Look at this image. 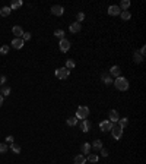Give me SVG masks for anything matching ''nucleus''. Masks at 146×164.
Instances as JSON below:
<instances>
[{"label":"nucleus","mask_w":146,"mask_h":164,"mask_svg":"<svg viewBox=\"0 0 146 164\" xmlns=\"http://www.w3.org/2000/svg\"><path fill=\"white\" fill-rule=\"evenodd\" d=\"M143 59H145V57H143L140 53H137V51H134V53H133V60L136 62V63H142Z\"/></svg>","instance_id":"obj_20"},{"label":"nucleus","mask_w":146,"mask_h":164,"mask_svg":"<svg viewBox=\"0 0 146 164\" xmlns=\"http://www.w3.org/2000/svg\"><path fill=\"white\" fill-rule=\"evenodd\" d=\"M7 149H9L7 144H5V142H2V144H0V154H5V152H7Z\"/></svg>","instance_id":"obj_32"},{"label":"nucleus","mask_w":146,"mask_h":164,"mask_svg":"<svg viewBox=\"0 0 146 164\" xmlns=\"http://www.w3.org/2000/svg\"><path fill=\"white\" fill-rule=\"evenodd\" d=\"M114 82V87H116L118 91H127L129 89V81L126 78H123V76H118L116 78V81H112Z\"/></svg>","instance_id":"obj_1"},{"label":"nucleus","mask_w":146,"mask_h":164,"mask_svg":"<svg viewBox=\"0 0 146 164\" xmlns=\"http://www.w3.org/2000/svg\"><path fill=\"white\" fill-rule=\"evenodd\" d=\"M110 76L112 78H118V76H121V70H120V67L116 65V66H111V69H110Z\"/></svg>","instance_id":"obj_10"},{"label":"nucleus","mask_w":146,"mask_h":164,"mask_svg":"<svg viewBox=\"0 0 146 164\" xmlns=\"http://www.w3.org/2000/svg\"><path fill=\"white\" fill-rule=\"evenodd\" d=\"M75 66H76L75 60H67V62H66V66H64V67L70 70V69H75Z\"/></svg>","instance_id":"obj_29"},{"label":"nucleus","mask_w":146,"mask_h":164,"mask_svg":"<svg viewBox=\"0 0 146 164\" xmlns=\"http://www.w3.org/2000/svg\"><path fill=\"white\" fill-rule=\"evenodd\" d=\"M99 152H102V157H107V155H108V151H107L105 148H102Z\"/></svg>","instance_id":"obj_37"},{"label":"nucleus","mask_w":146,"mask_h":164,"mask_svg":"<svg viewBox=\"0 0 146 164\" xmlns=\"http://www.w3.org/2000/svg\"><path fill=\"white\" fill-rule=\"evenodd\" d=\"M82 29V25L79 24V22H73V24H70V26H69V31L72 34H76V32H79V31Z\"/></svg>","instance_id":"obj_11"},{"label":"nucleus","mask_w":146,"mask_h":164,"mask_svg":"<svg viewBox=\"0 0 146 164\" xmlns=\"http://www.w3.org/2000/svg\"><path fill=\"white\" fill-rule=\"evenodd\" d=\"M86 163V158L82 155V154H79V155L75 157V164H85Z\"/></svg>","instance_id":"obj_22"},{"label":"nucleus","mask_w":146,"mask_h":164,"mask_svg":"<svg viewBox=\"0 0 146 164\" xmlns=\"http://www.w3.org/2000/svg\"><path fill=\"white\" fill-rule=\"evenodd\" d=\"M83 19H85V13H83V12H79V13L76 15V22H79V24H80Z\"/></svg>","instance_id":"obj_33"},{"label":"nucleus","mask_w":146,"mask_h":164,"mask_svg":"<svg viewBox=\"0 0 146 164\" xmlns=\"http://www.w3.org/2000/svg\"><path fill=\"white\" fill-rule=\"evenodd\" d=\"M5 82H6V76L5 75H0V87H3Z\"/></svg>","instance_id":"obj_36"},{"label":"nucleus","mask_w":146,"mask_h":164,"mask_svg":"<svg viewBox=\"0 0 146 164\" xmlns=\"http://www.w3.org/2000/svg\"><path fill=\"white\" fill-rule=\"evenodd\" d=\"M9 53V46H2V47H0V54H2V56H6Z\"/></svg>","instance_id":"obj_30"},{"label":"nucleus","mask_w":146,"mask_h":164,"mask_svg":"<svg viewBox=\"0 0 146 164\" xmlns=\"http://www.w3.org/2000/svg\"><path fill=\"white\" fill-rule=\"evenodd\" d=\"M66 123H67L69 126H76V125H78V119H76L75 116H72V117H67Z\"/></svg>","instance_id":"obj_23"},{"label":"nucleus","mask_w":146,"mask_h":164,"mask_svg":"<svg viewBox=\"0 0 146 164\" xmlns=\"http://www.w3.org/2000/svg\"><path fill=\"white\" fill-rule=\"evenodd\" d=\"M80 151H82V155H83V154H91V144H88V142L82 144Z\"/></svg>","instance_id":"obj_18"},{"label":"nucleus","mask_w":146,"mask_h":164,"mask_svg":"<svg viewBox=\"0 0 146 164\" xmlns=\"http://www.w3.org/2000/svg\"><path fill=\"white\" fill-rule=\"evenodd\" d=\"M145 51H146V48H145V46H143V47L140 48V51H139V53H140V54H142L143 57H145Z\"/></svg>","instance_id":"obj_38"},{"label":"nucleus","mask_w":146,"mask_h":164,"mask_svg":"<svg viewBox=\"0 0 146 164\" xmlns=\"http://www.w3.org/2000/svg\"><path fill=\"white\" fill-rule=\"evenodd\" d=\"M7 144H13V141H15V138L12 136V135H9V136H6V139H5Z\"/></svg>","instance_id":"obj_34"},{"label":"nucleus","mask_w":146,"mask_h":164,"mask_svg":"<svg viewBox=\"0 0 146 164\" xmlns=\"http://www.w3.org/2000/svg\"><path fill=\"white\" fill-rule=\"evenodd\" d=\"M120 16H121V19H123V20H129V19L132 18V13L129 12V10H124V12H121V13H120Z\"/></svg>","instance_id":"obj_26"},{"label":"nucleus","mask_w":146,"mask_h":164,"mask_svg":"<svg viewBox=\"0 0 146 164\" xmlns=\"http://www.w3.org/2000/svg\"><path fill=\"white\" fill-rule=\"evenodd\" d=\"M3 106V95H0V107Z\"/></svg>","instance_id":"obj_39"},{"label":"nucleus","mask_w":146,"mask_h":164,"mask_svg":"<svg viewBox=\"0 0 146 164\" xmlns=\"http://www.w3.org/2000/svg\"><path fill=\"white\" fill-rule=\"evenodd\" d=\"M89 116V108L86 107V106H79L78 107V110H76V114H75V117L79 120H85L86 117Z\"/></svg>","instance_id":"obj_2"},{"label":"nucleus","mask_w":146,"mask_h":164,"mask_svg":"<svg viewBox=\"0 0 146 164\" xmlns=\"http://www.w3.org/2000/svg\"><path fill=\"white\" fill-rule=\"evenodd\" d=\"M12 32H13V35H16L15 38H22V35H24V29L16 25V26L12 28Z\"/></svg>","instance_id":"obj_14"},{"label":"nucleus","mask_w":146,"mask_h":164,"mask_svg":"<svg viewBox=\"0 0 146 164\" xmlns=\"http://www.w3.org/2000/svg\"><path fill=\"white\" fill-rule=\"evenodd\" d=\"M51 13L56 15V16H61L64 13V9H63V6H60V5H54L53 7H51Z\"/></svg>","instance_id":"obj_7"},{"label":"nucleus","mask_w":146,"mask_h":164,"mask_svg":"<svg viewBox=\"0 0 146 164\" xmlns=\"http://www.w3.org/2000/svg\"><path fill=\"white\" fill-rule=\"evenodd\" d=\"M86 160L89 163H98V155H97V154H89Z\"/></svg>","instance_id":"obj_28"},{"label":"nucleus","mask_w":146,"mask_h":164,"mask_svg":"<svg viewBox=\"0 0 146 164\" xmlns=\"http://www.w3.org/2000/svg\"><path fill=\"white\" fill-rule=\"evenodd\" d=\"M80 129H82V132H85V133H86V132L91 129V122L86 120V119H85V120H82V123H80Z\"/></svg>","instance_id":"obj_16"},{"label":"nucleus","mask_w":146,"mask_h":164,"mask_svg":"<svg viewBox=\"0 0 146 164\" xmlns=\"http://www.w3.org/2000/svg\"><path fill=\"white\" fill-rule=\"evenodd\" d=\"M108 117H110V122H111V123H117V122H118V119H120L118 111H117V110H110Z\"/></svg>","instance_id":"obj_8"},{"label":"nucleus","mask_w":146,"mask_h":164,"mask_svg":"<svg viewBox=\"0 0 146 164\" xmlns=\"http://www.w3.org/2000/svg\"><path fill=\"white\" fill-rule=\"evenodd\" d=\"M54 75H56L57 79H67L69 75H70V70L66 69V67H59V69H56Z\"/></svg>","instance_id":"obj_4"},{"label":"nucleus","mask_w":146,"mask_h":164,"mask_svg":"<svg viewBox=\"0 0 146 164\" xmlns=\"http://www.w3.org/2000/svg\"><path fill=\"white\" fill-rule=\"evenodd\" d=\"M118 7H120V10H121V12H124V10H127V9L130 7V0H121Z\"/></svg>","instance_id":"obj_17"},{"label":"nucleus","mask_w":146,"mask_h":164,"mask_svg":"<svg viewBox=\"0 0 146 164\" xmlns=\"http://www.w3.org/2000/svg\"><path fill=\"white\" fill-rule=\"evenodd\" d=\"M59 47H60V51H63V53H67V51L70 50V41H69V40H66V38L60 40Z\"/></svg>","instance_id":"obj_5"},{"label":"nucleus","mask_w":146,"mask_h":164,"mask_svg":"<svg viewBox=\"0 0 146 164\" xmlns=\"http://www.w3.org/2000/svg\"><path fill=\"white\" fill-rule=\"evenodd\" d=\"M118 125H120V128L124 130V129H126V126L129 125V120H127V117H123V119H118Z\"/></svg>","instance_id":"obj_21"},{"label":"nucleus","mask_w":146,"mask_h":164,"mask_svg":"<svg viewBox=\"0 0 146 164\" xmlns=\"http://www.w3.org/2000/svg\"><path fill=\"white\" fill-rule=\"evenodd\" d=\"M10 149H12V152H15V154H19L20 152V147L18 145V144H10Z\"/></svg>","instance_id":"obj_27"},{"label":"nucleus","mask_w":146,"mask_h":164,"mask_svg":"<svg viewBox=\"0 0 146 164\" xmlns=\"http://www.w3.org/2000/svg\"><path fill=\"white\" fill-rule=\"evenodd\" d=\"M120 13H121V10H120L118 6H110V7H108V15L117 16V15H120Z\"/></svg>","instance_id":"obj_13"},{"label":"nucleus","mask_w":146,"mask_h":164,"mask_svg":"<svg viewBox=\"0 0 146 164\" xmlns=\"http://www.w3.org/2000/svg\"><path fill=\"white\" fill-rule=\"evenodd\" d=\"M54 37L59 38V40H63L64 38V31L63 29H56L54 31Z\"/></svg>","instance_id":"obj_24"},{"label":"nucleus","mask_w":146,"mask_h":164,"mask_svg":"<svg viewBox=\"0 0 146 164\" xmlns=\"http://www.w3.org/2000/svg\"><path fill=\"white\" fill-rule=\"evenodd\" d=\"M111 135H112V138L116 139V141H118L121 136H123V129L120 128V125L118 123H112V128H111Z\"/></svg>","instance_id":"obj_3"},{"label":"nucleus","mask_w":146,"mask_h":164,"mask_svg":"<svg viewBox=\"0 0 146 164\" xmlns=\"http://www.w3.org/2000/svg\"><path fill=\"white\" fill-rule=\"evenodd\" d=\"M24 43H25V41H24L22 38H13V40H12V47L16 48V50H19V48L24 47Z\"/></svg>","instance_id":"obj_9"},{"label":"nucleus","mask_w":146,"mask_h":164,"mask_svg":"<svg viewBox=\"0 0 146 164\" xmlns=\"http://www.w3.org/2000/svg\"><path fill=\"white\" fill-rule=\"evenodd\" d=\"M111 128H112V123H111L110 120H104V122L99 123V129H101L102 132H110Z\"/></svg>","instance_id":"obj_6"},{"label":"nucleus","mask_w":146,"mask_h":164,"mask_svg":"<svg viewBox=\"0 0 146 164\" xmlns=\"http://www.w3.org/2000/svg\"><path fill=\"white\" fill-rule=\"evenodd\" d=\"M93 151H95V152H99L104 147H102V141H99V139H95V141H93L92 142V147H91Z\"/></svg>","instance_id":"obj_12"},{"label":"nucleus","mask_w":146,"mask_h":164,"mask_svg":"<svg viewBox=\"0 0 146 164\" xmlns=\"http://www.w3.org/2000/svg\"><path fill=\"white\" fill-rule=\"evenodd\" d=\"M101 81H102L105 85H111V84H112V78L110 76V73H102V75H101Z\"/></svg>","instance_id":"obj_15"},{"label":"nucleus","mask_w":146,"mask_h":164,"mask_svg":"<svg viewBox=\"0 0 146 164\" xmlns=\"http://www.w3.org/2000/svg\"><path fill=\"white\" fill-rule=\"evenodd\" d=\"M10 12H12V9H10L9 6H3L2 9H0V15L2 16H9Z\"/></svg>","instance_id":"obj_19"},{"label":"nucleus","mask_w":146,"mask_h":164,"mask_svg":"<svg viewBox=\"0 0 146 164\" xmlns=\"http://www.w3.org/2000/svg\"><path fill=\"white\" fill-rule=\"evenodd\" d=\"M0 94H2V95H9L10 94V88L9 87H2V89H0Z\"/></svg>","instance_id":"obj_31"},{"label":"nucleus","mask_w":146,"mask_h":164,"mask_svg":"<svg viewBox=\"0 0 146 164\" xmlns=\"http://www.w3.org/2000/svg\"><path fill=\"white\" fill-rule=\"evenodd\" d=\"M22 5H24L22 0H15V2H12V5H10V9H19Z\"/></svg>","instance_id":"obj_25"},{"label":"nucleus","mask_w":146,"mask_h":164,"mask_svg":"<svg viewBox=\"0 0 146 164\" xmlns=\"http://www.w3.org/2000/svg\"><path fill=\"white\" fill-rule=\"evenodd\" d=\"M22 40H24V41H28V40H31V34H29V32H24V35H22Z\"/></svg>","instance_id":"obj_35"}]
</instances>
